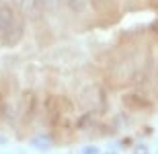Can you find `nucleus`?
Listing matches in <instances>:
<instances>
[{"label":"nucleus","instance_id":"f257e3e1","mask_svg":"<svg viewBox=\"0 0 158 154\" xmlns=\"http://www.w3.org/2000/svg\"><path fill=\"white\" fill-rule=\"evenodd\" d=\"M0 95L6 140L131 144L158 113V0H0Z\"/></svg>","mask_w":158,"mask_h":154}]
</instances>
